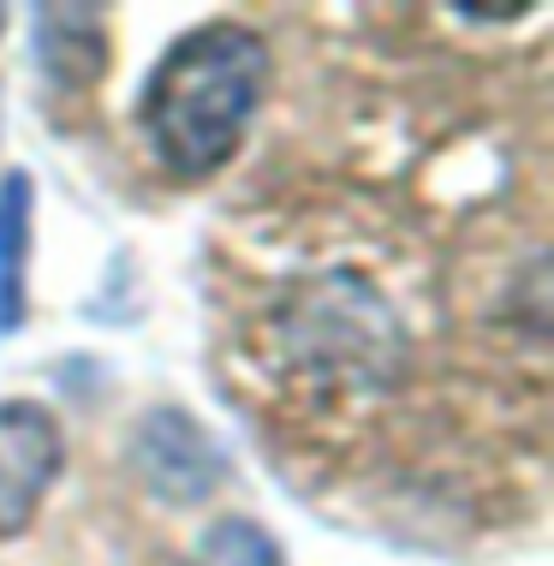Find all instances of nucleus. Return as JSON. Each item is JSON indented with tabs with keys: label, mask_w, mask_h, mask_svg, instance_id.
Listing matches in <instances>:
<instances>
[{
	"label": "nucleus",
	"mask_w": 554,
	"mask_h": 566,
	"mask_svg": "<svg viewBox=\"0 0 554 566\" xmlns=\"http://www.w3.org/2000/svg\"><path fill=\"white\" fill-rule=\"evenodd\" d=\"M269 84V49L244 24H203L179 36L149 72L137 126L167 174L179 179H209L233 161L244 144L257 102Z\"/></svg>",
	"instance_id": "f257e3e1"
},
{
	"label": "nucleus",
	"mask_w": 554,
	"mask_h": 566,
	"mask_svg": "<svg viewBox=\"0 0 554 566\" xmlns=\"http://www.w3.org/2000/svg\"><path fill=\"white\" fill-rule=\"evenodd\" d=\"M399 358H406V334L394 311L352 274H322L299 286L286 311L274 316V381L299 400H369Z\"/></svg>",
	"instance_id": "f03ea898"
},
{
	"label": "nucleus",
	"mask_w": 554,
	"mask_h": 566,
	"mask_svg": "<svg viewBox=\"0 0 554 566\" xmlns=\"http://www.w3.org/2000/svg\"><path fill=\"white\" fill-rule=\"evenodd\" d=\"M54 478H60L54 418L30 400H7L0 406V543L19 537L30 518H36Z\"/></svg>",
	"instance_id": "7ed1b4c3"
},
{
	"label": "nucleus",
	"mask_w": 554,
	"mask_h": 566,
	"mask_svg": "<svg viewBox=\"0 0 554 566\" xmlns=\"http://www.w3.org/2000/svg\"><path fill=\"white\" fill-rule=\"evenodd\" d=\"M36 60L54 84L90 90L107 72V30L96 7H36Z\"/></svg>",
	"instance_id": "20e7f679"
},
{
	"label": "nucleus",
	"mask_w": 554,
	"mask_h": 566,
	"mask_svg": "<svg viewBox=\"0 0 554 566\" xmlns=\"http://www.w3.org/2000/svg\"><path fill=\"white\" fill-rule=\"evenodd\" d=\"M30 174L0 179V334H12L30 311Z\"/></svg>",
	"instance_id": "39448f33"
},
{
	"label": "nucleus",
	"mask_w": 554,
	"mask_h": 566,
	"mask_svg": "<svg viewBox=\"0 0 554 566\" xmlns=\"http://www.w3.org/2000/svg\"><path fill=\"white\" fill-rule=\"evenodd\" d=\"M191 566H286V560H281V543L257 518H221V525L203 531Z\"/></svg>",
	"instance_id": "423d86ee"
},
{
	"label": "nucleus",
	"mask_w": 554,
	"mask_h": 566,
	"mask_svg": "<svg viewBox=\"0 0 554 566\" xmlns=\"http://www.w3.org/2000/svg\"><path fill=\"white\" fill-rule=\"evenodd\" d=\"M0 19H7V12H0Z\"/></svg>",
	"instance_id": "0eeeda50"
}]
</instances>
